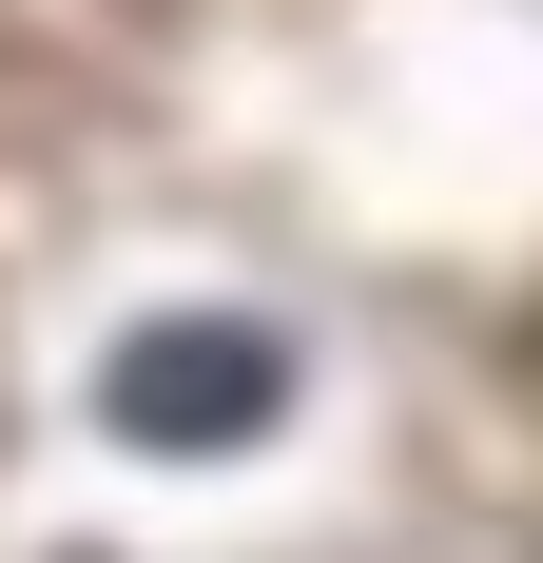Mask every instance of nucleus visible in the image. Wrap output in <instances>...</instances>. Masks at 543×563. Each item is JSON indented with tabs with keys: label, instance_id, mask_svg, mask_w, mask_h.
I'll return each mask as SVG.
<instances>
[{
	"label": "nucleus",
	"instance_id": "f257e3e1",
	"mask_svg": "<svg viewBox=\"0 0 543 563\" xmlns=\"http://www.w3.org/2000/svg\"><path fill=\"white\" fill-rule=\"evenodd\" d=\"M272 408H291V350H272L253 311H156V331H117V369H98V428H117V448H156V466L253 448Z\"/></svg>",
	"mask_w": 543,
	"mask_h": 563
}]
</instances>
